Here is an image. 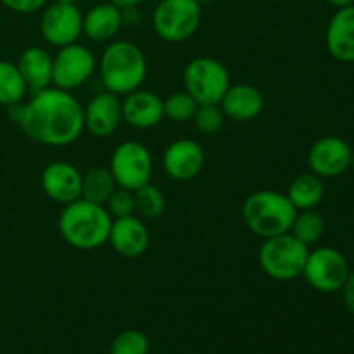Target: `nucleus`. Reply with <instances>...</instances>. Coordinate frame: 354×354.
<instances>
[{
    "label": "nucleus",
    "instance_id": "obj_15",
    "mask_svg": "<svg viewBox=\"0 0 354 354\" xmlns=\"http://www.w3.org/2000/svg\"><path fill=\"white\" fill-rule=\"evenodd\" d=\"M82 176L71 162L54 161L41 171L40 185L48 199L66 206L82 197Z\"/></svg>",
    "mask_w": 354,
    "mask_h": 354
},
{
    "label": "nucleus",
    "instance_id": "obj_28",
    "mask_svg": "<svg viewBox=\"0 0 354 354\" xmlns=\"http://www.w3.org/2000/svg\"><path fill=\"white\" fill-rule=\"evenodd\" d=\"M225 120L227 116L220 104H199L192 118L197 131L203 135H216L223 128Z\"/></svg>",
    "mask_w": 354,
    "mask_h": 354
},
{
    "label": "nucleus",
    "instance_id": "obj_30",
    "mask_svg": "<svg viewBox=\"0 0 354 354\" xmlns=\"http://www.w3.org/2000/svg\"><path fill=\"white\" fill-rule=\"evenodd\" d=\"M107 213L111 218H123L135 214V199H133V190L123 189V187H116L114 192L106 203Z\"/></svg>",
    "mask_w": 354,
    "mask_h": 354
},
{
    "label": "nucleus",
    "instance_id": "obj_37",
    "mask_svg": "<svg viewBox=\"0 0 354 354\" xmlns=\"http://www.w3.org/2000/svg\"><path fill=\"white\" fill-rule=\"evenodd\" d=\"M197 2H199L201 6H203V3H211V2H214V0H197Z\"/></svg>",
    "mask_w": 354,
    "mask_h": 354
},
{
    "label": "nucleus",
    "instance_id": "obj_17",
    "mask_svg": "<svg viewBox=\"0 0 354 354\" xmlns=\"http://www.w3.org/2000/svg\"><path fill=\"white\" fill-rule=\"evenodd\" d=\"M107 242L120 256L133 259L147 251L151 235L144 220L140 216L137 218L135 214H130V216L113 218Z\"/></svg>",
    "mask_w": 354,
    "mask_h": 354
},
{
    "label": "nucleus",
    "instance_id": "obj_21",
    "mask_svg": "<svg viewBox=\"0 0 354 354\" xmlns=\"http://www.w3.org/2000/svg\"><path fill=\"white\" fill-rule=\"evenodd\" d=\"M123 26V12L114 3H97L83 14V35L92 41H111Z\"/></svg>",
    "mask_w": 354,
    "mask_h": 354
},
{
    "label": "nucleus",
    "instance_id": "obj_19",
    "mask_svg": "<svg viewBox=\"0 0 354 354\" xmlns=\"http://www.w3.org/2000/svg\"><path fill=\"white\" fill-rule=\"evenodd\" d=\"M325 41L332 57L341 62H354V3L337 9L332 16Z\"/></svg>",
    "mask_w": 354,
    "mask_h": 354
},
{
    "label": "nucleus",
    "instance_id": "obj_12",
    "mask_svg": "<svg viewBox=\"0 0 354 354\" xmlns=\"http://www.w3.org/2000/svg\"><path fill=\"white\" fill-rule=\"evenodd\" d=\"M353 165V149L344 138L322 137L308 151V166L310 171L320 178H335L341 176Z\"/></svg>",
    "mask_w": 354,
    "mask_h": 354
},
{
    "label": "nucleus",
    "instance_id": "obj_25",
    "mask_svg": "<svg viewBox=\"0 0 354 354\" xmlns=\"http://www.w3.org/2000/svg\"><path fill=\"white\" fill-rule=\"evenodd\" d=\"M325 220L318 211L306 209V211H297L294 223L290 227V234L303 242L304 245H315L317 242L322 241L325 234Z\"/></svg>",
    "mask_w": 354,
    "mask_h": 354
},
{
    "label": "nucleus",
    "instance_id": "obj_24",
    "mask_svg": "<svg viewBox=\"0 0 354 354\" xmlns=\"http://www.w3.org/2000/svg\"><path fill=\"white\" fill-rule=\"evenodd\" d=\"M26 93L28 86L16 62L0 59V106L10 107L21 104Z\"/></svg>",
    "mask_w": 354,
    "mask_h": 354
},
{
    "label": "nucleus",
    "instance_id": "obj_8",
    "mask_svg": "<svg viewBox=\"0 0 354 354\" xmlns=\"http://www.w3.org/2000/svg\"><path fill=\"white\" fill-rule=\"evenodd\" d=\"M152 168L154 162L151 152L138 140L121 142L111 156L109 171L116 180V185L123 189L137 190L151 182Z\"/></svg>",
    "mask_w": 354,
    "mask_h": 354
},
{
    "label": "nucleus",
    "instance_id": "obj_34",
    "mask_svg": "<svg viewBox=\"0 0 354 354\" xmlns=\"http://www.w3.org/2000/svg\"><path fill=\"white\" fill-rule=\"evenodd\" d=\"M109 2L120 9H128V7H138L144 0H109Z\"/></svg>",
    "mask_w": 354,
    "mask_h": 354
},
{
    "label": "nucleus",
    "instance_id": "obj_7",
    "mask_svg": "<svg viewBox=\"0 0 354 354\" xmlns=\"http://www.w3.org/2000/svg\"><path fill=\"white\" fill-rule=\"evenodd\" d=\"M183 86L197 104H220L230 86V75L218 59L196 57L183 69Z\"/></svg>",
    "mask_w": 354,
    "mask_h": 354
},
{
    "label": "nucleus",
    "instance_id": "obj_10",
    "mask_svg": "<svg viewBox=\"0 0 354 354\" xmlns=\"http://www.w3.org/2000/svg\"><path fill=\"white\" fill-rule=\"evenodd\" d=\"M97 69L93 52L85 45L75 44L61 47L52 57V86L73 92L85 85Z\"/></svg>",
    "mask_w": 354,
    "mask_h": 354
},
{
    "label": "nucleus",
    "instance_id": "obj_27",
    "mask_svg": "<svg viewBox=\"0 0 354 354\" xmlns=\"http://www.w3.org/2000/svg\"><path fill=\"white\" fill-rule=\"evenodd\" d=\"M197 107L199 104L185 90L175 92L168 99H165V118L175 121V123H187V121H192Z\"/></svg>",
    "mask_w": 354,
    "mask_h": 354
},
{
    "label": "nucleus",
    "instance_id": "obj_16",
    "mask_svg": "<svg viewBox=\"0 0 354 354\" xmlns=\"http://www.w3.org/2000/svg\"><path fill=\"white\" fill-rule=\"evenodd\" d=\"M123 121L137 130H151L165 120V100L152 90H135L124 95Z\"/></svg>",
    "mask_w": 354,
    "mask_h": 354
},
{
    "label": "nucleus",
    "instance_id": "obj_13",
    "mask_svg": "<svg viewBox=\"0 0 354 354\" xmlns=\"http://www.w3.org/2000/svg\"><path fill=\"white\" fill-rule=\"evenodd\" d=\"M204 162V149L192 138H178L162 152V168L166 175L176 182H189L196 178L203 171Z\"/></svg>",
    "mask_w": 354,
    "mask_h": 354
},
{
    "label": "nucleus",
    "instance_id": "obj_29",
    "mask_svg": "<svg viewBox=\"0 0 354 354\" xmlns=\"http://www.w3.org/2000/svg\"><path fill=\"white\" fill-rule=\"evenodd\" d=\"M111 354H149V339L140 330H124L114 337Z\"/></svg>",
    "mask_w": 354,
    "mask_h": 354
},
{
    "label": "nucleus",
    "instance_id": "obj_32",
    "mask_svg": "<svg viewBox=\"0 0 354 354\" xmlns=\"http://www.w3.org/2000/svg\"><path fill=\"white\" fill-rule=\"evenodd\" d=\"M342 292V301H344V306L348 308V311L354 315V272L349 273L348 280L344 282L341 289Z\"/></svg>",
    "mask_w": 354,
    "mask_h": 354
},
{
    "label": "nucleus",
    "instance_id": "obj_9",
    "mask_svg": "<svg viewBox=\"0 0 354 354\" xmlns=\"http://www.w3.org/2000/svg\"><path fill=\"white\" fill-rule=\"evenodd\" d=\"M349 273L348 259L334 248H317L308 252L303 270L306 282L322 294L339 292Z\"/></svg>",
    "mask_w": 354,
    "mask_h": 354
},
{
    "label": "nucleus",
    "instance_id": "obj_35",
    "mask_svg": "<svg viewBox=\"0 0 354 354\" xmlns=\"http://www.w3.org/2000/svg\"><path fill=\"white\" fill-rule=\"evenodd\" d=\"M330 6L337 7V9H342V7H348V6H353L354 0H327Z\"/></svg>",
    "mask_w": 354,
    "mask_h": 354
},
{
    "label": "nucleus",
    "instance_id": "obj_6",
    "mask_svg": "<svg viewBox=\"0 0 354 354\" xmlns=\"http://www.w3.org/2000/svg\"><path fill=\"white\" fill-rule=\"evenodd\" d=\"M201 19L197 0H161L152 12V28L162 41L182 44L196 33Z\"/></svg>",
    "mask_w": 354,
    "mask_h": 354
},
{
    "label": "nucleus",
    "instance_id": "obj_1",
    "mask_svg": "<svg viewBox=\"0 0 354 354\" xmlns=\"http://www.w3.org/2000/svg\"><path fill=\"white\" fill-rule=\"evenodd\" d=\"M12 121L30 140L50 147H64L82 137L85 130L83 106L68 90L48 86L31 93L26 104L7 107Z\"/></svg>",
    "mask_w": 354,
    "mask_h": 354
},
{
    "label": "nucleus",
    "instance_id": "obj_23",
    "mask_svg": "<svg viewBox=\"0 0 354 354\" xmlns=\"http://www.w3.org/2000/svg\"><path fill=\"white\" fill-rule=\"evenodd\" d=\"M116 187V180L109 169L93 168L82 176V199L106 206Z\"/></svg>",
    "mask_w": 354,
    "mask_h": 354
},
{
    "label": "nucleus",
    "instance_id": "obj_22",
    "mask_svg": "<svg viewBox=\"0 0 354 354\" xmlns=\"http://www.w3.org/2000/svg\"><path fill=\"white\" fill-rule=\"evenodd\" d=\"M286 194L297 211L315 209L324 199V178H320V176L311 171L301 173L290 182Z\"/></svg>",
    "mask_w": 354,
    "mask_h": 354
},
{
    "label": "nucleus",
    "instance_id": "obj_3",
    "mask_svg": "<svg viewBox=\"0 0 354 354\" xmlns=\"http://www.w3.org/2000/svg\"><path fill=\"white\" fill-rule=\"evenodd\" d=\"M97 69L104 88L124 97L142 86L147 76V61L133 41L114 40L104 48Z\"/></svg>",
    "mask_w": 354,
    "mask_h": 354
},
{
    "label": "nucleus",
    "instance_id": "obj_31",
    "mask_svg": "<svg viewBox=\"0 0 354 354\" xmlns=\"http://www.w3.org/2000/svg\"><path fill=\"white\" fill-rule=\"evenodd\" d=\"M47 0H0L3 7L17 14H33L45 6Z\"/></svg>",
    "mask_w": 354,
    "mask_h": 354
},
{
    "label": "nucleus",
    "instance_id": "obj_11",
    "mask_svg": "<svg viewBox=\"0 0 354 354\" xmlns=\"http://www.w3.org/2000/svg\"><path fill=\"white\" fill-rule=\"evenodd\" d=\"M40 33L52 47H66L83 35V14L76 3L54 2L41 12Z\"/></svg>",
    "mask_w": 354,
    "mask_h": 354
},
{
    "label": "nucleus",
    "instance_id": "obj_18",
    "mask_svg": "<svg viewBox=\"0 0 354 354\" xmlns=\"http://www.w3.org/2000/svg\"><path fill=\"white\" fill-rule=\"evenodd\" d=\"M220 107L228 120L245 123L261 114L265 107V97L261 90L256 88L254 85L237 83V85L228 86L223 99L220 100Z\"/></svg>",
    "mask_w": 354,
    "mask_h": 354
},
{
    "label": "nucleus",
    "instance_id": "obj_4",
    "mask_svg": "<svg viewBox=\"0 0 354 354\" xmlns=\"http://www.w3.org/2000/svg\"><path fill=\"white\" fill-rule=\"evenodd\" d=\"M297 209L287 194L277 190H256L242 204V220L245 227L261 239L289 234Z\"/></svg>",
    "mask_w": 354,
    "mask_h": 354
},
{
    "label": "nucleus",
    "instance_id": "obj_20",
    "mask_svg": "<svg viewBox=\"0 0 354 354\" xmlns=\"http://www.w3.org/2000/svg\"><path fill=\"white\" fill-rule=\"evenodd\" d=\"M28 92L35 93L52 86V55L44 47L31 45L21 52L16 62Z\"/></svg>",
    "mask_w": 354,
    "mask_h": 354
},
{
    "label": "nucleus",
    "instance_id": "obj_26",
    "mask_svg": "<svg viewBox=\"0 0 354 354\" xmlns=\"http://www.w3.org/2000/svg\"><path fill=\"white\" fill-rule=\"evenodd\" d=\"M135 199V213L142 218V220H158L166 207V197L161 192V189L152 185L151 182L145 185L138 187L133 190Z\"/></svg>",
    "mask_w": 354,
    "mask_h": 354
},
{
    "label": "nucleus",
    "instance_id": "obj_14",
    "mask_svg": "<svg viewBox=\"0 0 354 354\" xmlns=\"http://www.w3.org/2000/svg\"><path fill=\"white\" fill-rule=\"evenodd\" d=\"M123 121V104L120 95L111 92L97 93L90 102L83 107V123L85 130L93 137H111L120 128Z\"/></svg>",
    "mask_w": 354,
    "mask_h": 354
},
{
    "label": "nucleus",
    "instance_id": "obj_36",
    "mask_svg": "<svg viewBox=\"0 0 354 354\" xmlns=\"http://www.w3.org/2000/svg\"><path fill=\"white\" fill-rule=\"evenodd\" d=\"M57 3H76V0H54Z\"/></svg>",
    "mask_w": 354,
    "mask_h": 354
},
{
    "label": "nucleus",
    "instance_id": "obj_33",
    "mask_svg": "<svg viewBox=\"0 0 354 354\" xmlns=\"http://www.w3.org/2000/svg\"><path fill=\"white\" fill-rule=\"evenodd\" d=\"M123 12V24H138L140 23V12L137 7H128V9H121Z\"/></svg>",
    "mask_w": 354,
    "mask_h": 354
},
{
    "label": "nucleus",
    "instance_id": "obj_2",
    "mask_svg": "<svg viewBox=\"0 0 354 354\" xmlns=\"http://www.w3.org/2000/svg\"><path fill=\"white\" fill-rule=\"evenodd\" d=\"M113 218L106 206L85 199H76L62 207L57 220L61 237L71 248L80 251H93L109 241Z\"/></svg>",
    "mask_w": 354,
    "mask_h": 354
},
{
    "label": "nucleus",
    "instance_id": "obj_5",
    "mask_svg": "<svg viewBox=\"0 0 354 354\" xmlns=\"http://www.w3.org/2000/svg\"><path fill=\"white\" fill-rule=\"evenodd\" d=\"M310 248L297 241L292 234L263 239L259 248V266L273 280L289 282L303 275Z\"/></svg>",
    "mask_w": 354,
    "mask_h": 354
}]
</instances>
